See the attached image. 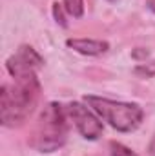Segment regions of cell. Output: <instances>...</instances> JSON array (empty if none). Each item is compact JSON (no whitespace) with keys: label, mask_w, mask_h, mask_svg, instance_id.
<instances>
[{"label":"cell","mask_w":155,"mask_h":156,"mask_svg":"<svg viewBox=\"0 0 155 156\" xmlns=\"http://www.w3.org/2000/svg\"><path fill=\"white\" fill-rule=\"evenodd\" d=\"M135 75L142 78H150L155 75V62H148V64H141L135 67Z\"/></svg>","instance_id":"cell-9"},{"label":"cell","mask_w":155,"mask_h":156,"mask_svg":"<svg viewBox=\"0 0 155 156\" xmlns=\"http://www.w3.org/2000/svg\"><path fill=\"white\" fill-rule=\"evenodd\" d=\"M148 154L155 156V134H153V138H152V142H150V145H148Z\"/></svg>","instance_id":"cell-11"},{"label":"cell","mask_w":155,"mask_h":156,"mask_svg":"<svg viewBox=\"0 0 155 156\" xmlns=\"http://www.w3.org/2000/svg\"><path fill=\"white\" fill-rule=\"evenodd\" d=\"M148 7H150V9L155 13V0H148Z\"/></svg>","instance_id":"cell-12"},{"label":"cell","mask_w":155,"mask_h":156,"mask_svg":"<svg viewBox=\"0 0 155 156\" xmlns=\"http://www.w3.org/2000/svg\"><path fill=\"white\" fill-rule=\"evenodd\" d=\"M15 83H4L0 89V118L4 125L24 122L33 111L40 93V83L35 71L17 75Z\"/></svg>","instance_id":"cell-1"},{"label":"cell","mask_w":155,"mask_h":156,"mask_svg":"<svg viewBox=\"0 0 155 156\" xmlns=\"http://www.w3.org/2000/svg\"><path fill=\"white\" fill-rule=\"evenodd\" d=\"M110 156H137L133 151H130L128 147H124L122 144L112 142L110 144Z\"/></svg>","instance_id":"cell-8"},{"label":"cell","mask_w":155,"mask_h":156,"mask_svg":"<svg viewBox=\"0 0 155 156\" xmlns=\"http://www.w3.org/2000/svg\"><path fill=\"white\" fill-rule=\"evenodd\" d=\"M84 102L91 107V111L97 113V116L108 122L113 129L120 133H131L135 131L142 122V109L137 104H126V102H115L93 94H86Z\"/></svg>","instance_id":"cell-2"},{"label":"cell","mask_w":155,"mask_h":156,"mask_svg":"<svg viewBox=\"0 0 155 156\" xmlns=\"http://www.w3.org/2000/svg\"><path fill=\"white\" fill-rule=\"evenodd\" d=\"M66 115L68 118H71V122L75 123V127L78 129V133L88 138V140H97L102 134V122L99 120L95 111H89L88 107H84L78 102H71L66 107Z\"/></svg>","instance_id":"cell-4"},{"label":"cell","mask_w":155,"mask_h":156,"mask_svg":"<svg viewBox=\"0 0 155 156\" xmlns=\"http://www.w3.org/2000/svg\"><path fill=\"white\" fill-rule=\"evenodd\" d=\"M40 64H42V58L35 53V49H31L28 45H22L17 51V55H13L6 62L7 71L11 73V76L24 75V73H31V71H35L39 67Z\"/></svg>","instance_id":"cell-5"},{"label":"cell","mask_w":155,"mask_h":156,"mask_svg":"<svg viewBox=\"0 0 155 156\" xmlns=\"http://www.w3.org/2000/svg\"><path fill=\"white\" fill-rule=\"evenodd\" d=\"M64 9L73 18H80L84 13V0H64Z\"/></svg>","instance_id":"cell-7"},{"label":"cell","mask_w":155,"mask_h":156,"mask_svg":"<svg viewBox=\"0 0 155 156\" xmlns=\"http://www.w3.org/2000/svg\"><path fill=\"white\" fill-rule=\"evenodd\" d=\"M53 16H55V20H57L60 26H66V18H64V13H62L60 4H53Z\"/></svg>","instance_id":"cell-10"},{"label":"cell","mask_w":155,"mask_h":156,"mask_svg":"<svg viewBox=\"0 0 155 156\" xmlns=\"http://www.w3.org/2000/svg\"><path fill=\"white\" fill-rule=\"evenodd\" d=\"M66 120H68L66 107L59 104H47L37 122L33 145L42 153H53L60 149L68 136Z\"/></svg>","instance_id":"cell-3"},{"label":"cell","mask_w":155,"mask_h":156,"mask_svg":"<svg viewBox=\"0 0 155 156\" xmlns=\"http://www.w3.org/2000/svg\"><path fill=\"white\" fill-rule=\"evenodd\" d=\"M66 44H68V47L75 49L82 55H89V56L102 55L110 47V44L104 42V40H89V38H70Z\"/></svg>","instance_id":"cell-6"}]
</instances>
